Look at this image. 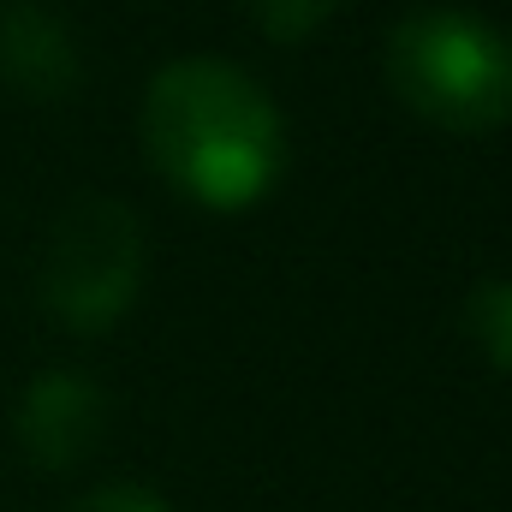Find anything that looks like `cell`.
Returning a JSON list of instances; mask_svg holds the SVG:
<instances>
[{
  "mask_svg": "<svg viewBox=\"0 0 512 512\" xmlns=\"http://www.w3.org/2000/svg\"><path fill=\"white\" fill-rule=\"evenodd\" d=\"M12 429H18V447L30 453V465L72 471L96 453V441L108 429V393L84 370H42L24 387Z\"/></svg>",
  "mask_w": 512,
  "mask_h": 512,
  "instance_id": "obj_4",
  "label": "cell"
},
{
  "mask_svg": "<svg viewBox=\"0 0 512 512\" xmlns=\"http://www.w3.org/2000/svg\"><path fill=\"white\" fill-rule=\"evenodd\" d=\"M465 334L495 370L512 376V280H483L465 298Z\"/></svg>",
  "mask_w": 512,
  "mask_h": 512,
  "instance_id": "obj_6",
  "label": "cell"
},
{
  "mask_svg": "<svg viewBox=\"0 0 512 512\" xmlns=\"http://www.w3.org/2000/svg\"><path fill=\"white\" fill-rule=\"evenodd\" d=\"M334 6H340V0H251V24L268 42L292 48V42H310V36L334 18Z\"/></svg>",
  "mask_w": 512,
  "mask_h": 512,
  "instance_id": "obj_7",
  "label": "cell"
},
{
  "mask_svg": "<svg viewBox=\"0 0 512 512\" xmlns=\"http://www.w3.org/2000/svg\"><path fill=\"white\" fill-rule=\"evenodd\" d=\"M143 155L197 209L239 215L286 173V120L233 60H173L143 90Z\"/></svg>",
  "mask_w": 512,
  "mask_h": 512,
  "instance_id": "obj_1",
  "label": "cell"
},
{
  "mask_svg": "<svg viewBox=\"0 0 512 512\" xmlns=\"http://www.w3.org/2000/svg\"><path fill=\"white\" fill-rule=\"evenodd\" d=\"M393 96L441 131L477 137L512 120V42L477 12L417 6L387 30L382 48Z\"/></svg>",
  "mask_w": 512,
  "mask_h": 512,
  "instance_id": "obj_2",
  "label": "cell"
},
{
  "mask_svg": "<svg viewBox=\"0 0 512 512\" xmlns=\"http://www.w3.org/2000/svg\"><path fill=\"white\" fill-rule=\"evenodd\" d=\"M72 512H167V501H161V495H149V489H137V483H114V489L84 495Z\"/></svg>",
  "mask_w": 512,
  "mask_h": 512,
  "instance_id": "obj_8",
  "label": "cell"
},
{
  "mask_svg": "<svg viewBox=\"0 0 512 512\" xmlns=\"http://www.w3.org/2000/svg\"><path fill=\"white\" fill-rule=\"evenodd\" d=\"M137 286H143V221L114 197H78L42 245L36 268L42 310L72 334H102L131 310Z\"/></svg>",
  "mask_w": 512,
  "mask_h": 512,
  "instance_id": "obj_3",
  "label": "cell"
},
{
  "mask_svg": "<svg viewBox=\"0 0 512 512\" xmlns=\"http://www.w3.org/2000/svg\"><path fill=\"white\" fill-rule=\"evenodd\" d=\"M0 84L24 102H72L84 90L78 36L36 0H12L0 12Z\"/></svg>",
  "mask_w": 512,
  "mask_h": 512,
  "instance_id": "obj_5",
  "label": "cell"
}]
</instances>
